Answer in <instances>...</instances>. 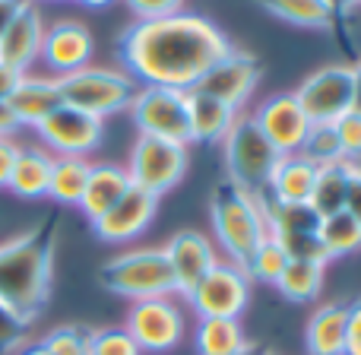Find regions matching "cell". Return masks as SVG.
<instances>
[{
    "mask_svg": "<svg viewBox=\"0 0 361 355\" xmlns=\"http://www.w3.org/2000/svg\"><path fill=\"white\" fill-rule=\"evenodd\" d=\"M235 48L212 19L180 10L165 19L130 23L118 38L121 70L143 86H171L190 92L216 61Z\"/></svg>",
    "mask_w": 361,
    "mask_h": 355,
    "instance_id": "cell-1",
    "label": "cell"
},
{
    "mask_svg": "<svg viewBox=\"0 0 361 355\" xmlns=\"http://www.w3.org/2000/svg\"><path fill=\"white\" fill-rule=\"evenodd\" d=\"M54 248L57 219L44 216L42 222L0 241V301L19 314L25 324L38 320L51 299L54 279Z\"/></svg>",
    "mask_w": 361,
    "mask_h": 355,
    "instance_id": "cell-2",
    "label": "cell"
},
{
    "mask_svg": "<svg viewBox=\"0 0 361 355\" xmlns=\"http://www.w3.org/2000/svg\"><path fill=\"white\" fill-rule=\"evenodd\" d=\"M212 229H216L219 251H225V260L247 267L250 254L267 241L269 225H267V210H263V197L235 187L231 181H219L212 187V203H209Z\"/></svg>",
    "mask_w": 361,
    "mask_h": 355,
    "instance_id": "cell-3",
    "label": "cell"
},
{
    "mask_svg": "<svg viewBox=\"0 0 361 355\" xmlns=\"http://www.w3.org/2000/svg\"><path fill=\"white\" fill-rule=\"evenodd\" d=\"M99 282L111 295H121V299H130V301L178 295L165 248L121 251L111 260H105V267L99 270Z\"/></svg>",
    "mask_w": 361,
    "mask_h": 355,
    "instance_id": "cell-4",
    "label": "cell"
},
{
    "mask_svg": "<svg viewBox=\"0 0 361 355\" xmlns=\"http://www.w3.org/2000/svg\"><path fill=\"white\" fill-rule=\"evenodd\" d=\"M57 89H61L63 105L80 108V112L105 121L111 114L130 112V102L137 95L140 83L121 67L114 70V67H92L89 64V67L76 70V73L57 76Z\"/></svg>",
    "mask_w": 361,
    "mask_h": 355,
    "instance_id": "cell-5",
    "label": "cell"
},
{
    "mask_svg": "<svg viewBox=\"0 0 361 355\" xmlns=\"http://www.w3.org/2000/svg\"><path fill=\"white\" fill-rule=\"evenodd\" d=\"M219 146H222L225 156V181H231L235 187L254 193V197H263L269 175H273V165L279 162V152L260 133L250 112H238L228 137Z\"/></svg>",
    "mask_w": 361,
    "mask_h": 355,
    "instance_id": "cell-6",
    "label": "cell"
},
{
    "mask_svg": "<svg viewBox=\"0 0 361 355\" xmlns=\"http://www.w3.org/2000/svg\"><path fill=\"white\" fill-rule=\"evenodd\" d=\"M130 118L137 124V133L143 137L171 140V143L190 146V105L184 89L171 86H140L130 102Z\"/></svg>",
    "mask_w": 361,
    "mask_h": 355,
    "instance_id": "cell-7",
    "label": "cell"
},
{
    "mask_svg": "<svg viewBox=\"0 0 361 355\" xmlns=\"http://www.w3.org/2000/svg\"><path fill=\"white\" fill-rule=\"evenodd\" d=\"M187 162H190L187 146L137 133V143H133L130 159H127L124 169H127V175H130L133 187H140V191L162 200L165 193H169L171 187H178L180 178L187 175Z\"/></svg>",
    "mask_w": 361,
    "mask_h": 355,
    "instance_id": "cell-8",
    "label": "cell"
},
{
    "mask_svg": "<svg viewBox=\"0 0 361 355\" xmlns=\"http://www.w3.org/2000/svg\"><path fill=\"white\" fill-rule=\"evenodd\" d=\"M124 330L133 337L140 352H152V355L171 352V349H178L187 337L184 308L175 301V295L133 301L130 311H127Z\"/></svg>",
    "mask_w": 361,
    "mask_h": 355,
    "instance_id": "cell-9",
    "label": "cell"
},
{
    "mask_svg": "<svg viewBox=\"0 0 361 355\" xmlns=\"http://www.w3.org/2000/svg\"><path fill=\"white\" fill-rule=\"evenodd\" d=\"M247 299H250V276L244 273V267L222 260V257L197 282V289L187 295L197 318H225V320H241Z\"/></svg>",
    "mask_w": 361,
    "mask_h": 355,
    "instance_id": "cell-10",
    "label": "cell"
},
{
    "mask_svg": "<svg viewBox=\"0 0 361 355\" xmlns=\"http://www.w3.org/2000/svg\"><path fill=\"white\" fill-rule=\"evenodd\" d=\"M352 64H326L295 89V99L311 124H336L345 112H352Z\"/></svg>",
    "mask_w": 361,
    "mask_h": 355,
    "instance_id": "cell-11",
    "label": "cell"
},
{
    "mask_svg": "<svg viewBox=\"0 0 361 355\" xmlns=\"http://www.w3.org/2000/svg\"><path fill=\"white\" fill-rule=\"evenodd\" d=\"M38 137V146L51 152V156H82L89 159V152L99 150L105 140V121L92 118V114L80 112V108L61 105L32 127Z\"/></svg>",
    "mask_w": 361,
    "mask_h": 355,
    "instance_id": "cell-12",
    "label": "cell"
},
{
    "mask_svg": "<svg viewBox=\"0 0 361 355\" xmlns=\"http://www.w3.org/2000/svg\"><path fill=\"white\" fill-rule=\"evenodd\" d=\"M257 83H260V61L241 48H231L222 61H216L206 70L203 80L193 89H200V92H206V95H212V99L244 112V105H247V99L254 95Z\"/></svg>",
    "mask_w": 361,
    "mask_h": 355,
    "instance_id": "cell-13",
    "label": "cell"
},
{
    "mask_svg": "<svg viewBox=\"0 0 361 355\" xmlns=\"http://www.w3.org/2000/svg\"><path fill=\"white\" fill-rule=\"evenodd\" d=\"M250 118H254V124L260 127V133L273 143V150L279 156L301 152V143H305L307 131H311V121L301 112L295 92H276L269 99H263L250 112Z\"/></svg>",
    "mask_w": 361,
    "mask_h": 355,
    "instance_id": "cell-14",
    "label": "cell"
},
{
    "mask_svg": "<svg viewBox=\"0 0 361 355\" xmlns=\"http://www.w3.org/2000/svg\"><path fill=\"white\" fill-rule=\"evenodd\" d=\"M92 51H95V38L86 23H80V19H57V23L44 25L38 61L44 64L48 76H67L89 67Z\"/></svg>",
    "mask_w": 361,
    "mask_h": 355,
    "instance_id": "cell-15",
    "label": "cell"
},
{
    "mask_svg": "<svg viewBox=\"0 0 361 355\" xmlns=\"http://www.w3.org/2000/svg\"><path fill=\"white\" fill-rule=\"evenodd\" d=\"M165 257H169L171 276H175V292L180 299H187L197 289V282L219 263V251L212 244V238L197 229L175 231L165 244Z\"/></svg>",
    "mask_w": 361,
    "mask_h": 355,
    "instance_id": "cell-16",
    "label": "cell"
},
{
    "mask_svg": "<svg viewBox=\"0 0 361 355\" xmlns=\"http://www.w3.org/2000/svg\"><path fill=\"white\" fill-rule=\"evenodd\" d=\"M159 212V197L152 193L140 191V187H130L105 216H99L92 222V231L99 241L105 244H127V241H137L146 229L152 225Z\"/></svg>",
    "mask_w": 361,
    "mask_h": 355,
    "instance_id": "cell-17",
    "label": "cell"
},
{
    "mask_svg": "<svg viewBox=\"0 0 361 355\" xmlns=\"http://www.w3.org/2000/svg\"><path fill=\"white\" fill-rule=\"evenodd\" d=\"M42 38H44V16L38 10L35 0H23L16 10L13 23L6 25L4 38H0V64L13 67L16 73H32L42 54Z\"/></svg>",
    "mask_w": 361,
    "mask_h": 355,
    "instance_id": "cell-18",
    "label": "cell"
},
{
    "mask_svg": "<svg viewBox=\"0 0 361 355\" xmlns=\"http://www.w3.org/2000/svg\"><path fill=\"white\" fill-rule=\"evenodd\" d=\"M10 112L16 114L19 127H35L48 118L54 108L63 105L61 89H57V76L48 73H23L19 86L13 89V95L6 99Z\"/></svg>",
    "mask_w": 361,
    "mask_h": 355,
    "instance_id": "cell-19",
    "label": "cell"
},
{
    "mask_svg": "<svg viewBox=\"0 0 361 355\" xmlns=\"http://www.w3.org/2000/svg\"><path fill=\"white\" fill-rule=\"evenodd\" d=\"M349 339V301H326L307 318V355H345Z\"/></svg>",
    "mask_w": 361,
    "mask_h": 355,
    "instance_id": "cell-20",
    "label": "cell"
},
{
    "mask_svg": "<svg viewBox=\"0 0 361 355\" xmlns=\"http://www.w3.org/2000/svg\"><path fill=\"white\" fill-rule=\"evenodd\" d=\"M130 175H127L124 165L118 162H92V172H89L86 191H82L80 210L89 222H95L99 216H105L127 191H130Z\"/></svg>",
    "mask_w": 361,
    "mask_h": 355,
    "instance_id": "cell-21",
    "label": "cell"
},
{
    "mask_svg": "<svg viewBox=\"0 0 361 355\" xmlns=\"http://www.w3.org/2000/svg\"><path fill=\"white\" fill-rule=\"evenodd\" d=\"M317 165L307 162L301 152L292 156H279V162L273 165V175H269L267 193L263 197L276 200V203H307L314 191V181H317Z\"/></svg>",
    "mask_w": 361,
    "mask_h": 355,
    "instance_id": "cell-22",
    "label": "cell"
},
{
    "mask_svg": "<svg viewBox=\"0 0 361 355\" xmlns=\"http://www.w3.org/2000/svg\"><path fill=\"white\" fill-rule=\"evenodd\" d=\"M51 156L44 146H23L19 143L16 162H13L10 181H6V191L16 193L19 200H42L48 197V181H51Z\"/></svg>",
    "mask_w": 361,
    "mask_h": 355,
    "instance_id": "cell-23",
    "label": "cell"
},
{
    "mask_svg": "<svg viewBox=\"0 0 361 355\" xmlns=\"http://www.w3.org/2000/svg\"><path fill=\"white\" fill-rule=\"evenodd\" d=\"M187 105H190V133L193 143H222L228 137L231 124L238 118V108L225 105V102L212 99V95L190 89L187 92Z\"/></svg>",
    "mask_w": 361,
    "mask_h": 355,
    "instance_id": "cell-24",
    "label": "cell"
},
{
    "mask_svg": "<svg viewBox=\"0 0 361 355\" xmlns=\"http://www.w3.org/2000/svg\"><path fill=\"white\" fill-rule=\"evenodd\" d=\"M269 16L301 29H330L336 19V0H254Z\"/></svg>",
    "mask_w": 361,
    "mask_h": 355,
    "instance_id": "cell-25",
    "label": "cell"
},
{
    "mask_svg": "<svg viewBox=\"0 0 361 355\" xmlns=\"http://www.w3.org/2000/svg\"><path fill=\"white\" fill-rule=\"evenodd\" d=\"M193 346L200 355H241L250 343L244 337L241 320L200 318L197 330H193Z\"/></svg>",
    "mask_w": 361,
    "mask_h": 355,
    "instance_id": "cell-26",
    "label": "cell"
},
{
    "mask_svg": "<svg viewBox=\"0 0 361 355\" xmlns=\"http://www.w3.org/2000/svg\"><path fill=\"white\" fill-rule=\"evenodd\" d=\"M92 162L82 156H54L51 165V181H48V200L61 206H80L82 191H86Z\"/></svg>",
    "mask_w": 361,
    "mask_h": 355,
    "instance_id": "cell-27",
    "label": "cell"
},
{
    "mask_svg": "<svg viewBox=\"0 0 361 355\" xmlns=\"http://www.w3.org/2000/svg\"><path fill=\"white\" fill-rule=\"evenodd\" d=\"M349 184H352V165L339 162V165H326V169L317 172V181H314L311 191V206L320 219L336 216V212L345 210V197H349Z\"/></svg>",
    "mask_w": 361,
    "mask_h": 355,
    "instance_id": "cell-28",
    "label": "cell"
},
{
    "mask_svg": "<svg viewBox=\"0 0 361 355\" xmlns=\"http://www.w3.org/2000/svg\"><path fill=\"white\" fill-rule=\"evenodd\" d=\"M324 270L320 263H307V260H288V267L282 270V276L276 279V289L286 295L288 301H314L324 289Z\"/></svg>",
    "mask_w": 361,
    "mask_h": 355,
    "instance_id": "cell-29",
    "label": "cell"
},
{
    "mask_svg": "<svg viewBox=\"0 0 361 355\" xmlns=\"http://www.w3.org/2000/svg\"><path fill=\"white\" fill-rule=\"evenodd\" d=\"M317 238L324 244L326 257H345V254H355L361 251V225L349 212H336V216H326L320 219V229H317Z\"/></svg>",
    "mask_w": 361,
    "mask_h": 355,
    "instance_id": "cell-30",
    "label": "cell"
},
{
    "mask_svg": "<svg viewBox=\"0 0 361 355\" xmlns=\"http://www.w3.org/2000/svg\"><path fill=\"white\" fill-rule=\"evenodd\" d=\"M301 156H305L307 162H314L317 169L345 162L343 146H339V137H336V127L333 124H311L305 143H301Z\"/></svg>",
    "mask_w": 361,
    "mask_h": 355,
    "instance_id": "cell-31",
    "label": "cell"
},
{
    "mask_svg": "<svg viewBox=\"0 0 361 355\" xmlns=\"http://www.w3.org/2000/svg\"><path fill=\"white\" fill-rule=\"evenodd\" d=\"M286 267H288V254L282 251V244L276 241L273 235H267V241L250 254L244 273L250 276V282L257 279V282H269V286H276V279L282 276V270Z\"/></svg>",
    "mask_w": 361,
    "mask_h": 355,
    "instance_id": "cell-32",
    "label": "cell"
},
{
    "mask_svg": "<svg viewBox=\"0 0 361 355\" xmlns=\"http://www.w3.org/2000/svg\"><path fill=\"white\" fill-rule=\"evenodd\" d=\"M89 337H92V330H89V327L63 324V327L48 330L42 339H38V343H42L51 355H89Z\"/></svg>",
    "mask_w": 361,
    "mask_h": 355,
    "instance_id": "cell-33",
    "label": "cell"
},
{
    "mask_svg": "<svg viewBox=\"0 0 361 355\" xmlns=\"http://www.w3.org/2000/svg\"><path fill=\"white\" fill-rule=\"evenodd\" d=\"M89 355H143L124 327H95L89 337Z\"/></svg>",
    "mask_w": 361,
    "mask_h": 355,
    "instance_id": "cell-34",
    "label": "cell"
},
{
    "mask_svg": "<svg viewBox=\"0 0 361 355\" xmlns=\"http://www.w3.org/2000/svg\"><path fill=\"white\" fill-rule=\"evenodd\" d=\"M32 324H25L13 308H6L0 301V355H10V352H19L25 343V333H29Z\"/></svg>",
    "mask_w": 361,
    "mask_h": 355,
    "instance_id": "cell-35",
    "label": "cell"
},
{
    "mask_svg": "<svg viewBox=\"0 0 361 355\" xmlns=\"http://www.w3.org/2000/svg\"><path fill=\"white\" fill-rule=\"evenodd\" d=\"M333 127H336V137H339V146H343L345 162H355L361 156V112H345Z\"/></svg>",
    "mask_w": 361,
    "mask_h": 355,
    "instance_id": "cell-36",
    "label": "cell"
},
{
    "mask_svg": "<svg viewBox=\"0 0 361 355\" xmlns=\"http://www.w3.org/2000/svg\"><path fill=\"white\" fill-rule=\"evenodd\" d=\"M127 10L137 16V23H146V19H165L175 16V13L184 10V0H124Z\"/></svg>",
    "mask_w": 361,
    "mask_h": 355,
    "instance_id": "cell-37",
    "label": "cell"
},
{
    "mask_svg": "<svg viewBox=\"0 0 361 355\" xmlns=\"http://www.w3.org/2000/svg\"><path fill=\"white\" fill-rule=\"evenodd\" d=\"M16 152H19L16 137H0V191H4L6 181H10L13 162H16Z\"/></svg>",
    "mask_w": 361,
    "mask_h": 355,
    "instance_id": "cell-38",
    "label": "cell"
},
{
    "mask_svg": "<svg viewBox=\"0 0 361 355\" xmlns=\"http://www.w3.org/2000/svg\"><path fill=\"white\" fill-rule=\"evenodd\" d=\"M345 355H361V301L349 305V339H345Z\"/></svg>",
    "mask_w": 361,
    "mask_h": 355,
    "instance_id": "cell-39",
    "label": "cell"
},
{
    "mask_svg": "<svg viewBox=\"0 0 361 355\" xmlns=\"http://www.w3.org/2000/svg\"><path fill=\"white\" fill-rule=\"evenodd\" d=\"M345 212L361 225V178L352 172V184H349V197H345Z\"/></svg>",
    "mask_w": 361,
    "mask_h": 355,
    "instance_id": "cell-40",
    "label": "cell"
},
{
    "mask_svg": "<svg viewBox=\"0 0 361 355\" xmlns=\"http://www.w3.org/2000/svg\"><path fill=\"white\" fill-rule=\"evenodd\" d=\"M19 80H23V73H16L13 67H6V64H0V102H6L13 95V89L19 86Z\"/></svg>",
    "mask_w": 361,
    "mask_h": 355,
    "instance_id": "cell-41",
    "label": "cell"
},
{
    "mask_svg": "<svg viewBox=\"0 0 361 355\" xmlns=\"http://www.w3.org/2000/svg\"><path fill=\"white\" fill-rule=\"evenodd\" d=\"M16 131H23L16 121V114L10 112L6 102H0V137H16Z\"/></svg>",
    "mask_w": 361,
    "mask_h": 355,
    "instance_id": "cell-42",
    "label": "cell"
},
{
    "mask_svg": "<svg viewBox=\"0 0 361 355\" xmlns=\"http://www.w3.org/2000/svg\"><path fill=\"white\" fill-rule=\"evenodd\" d=\"M19 6H23V0H0V38H4L6 25L13 23V16H16Z\"/></svg>",
    "mask_w": 361,
    "mask_h": 355,
    "instance_id": "cell-43",
    "label": "cell"
},
{
    "mask_svg": "<svg viewBox=\"0 0 361 355\" xmlns=\"http://www.w3.org/2000/svg\"><path fill=\"white\" fill-rule=\"evenodd\" d=\"M352 89H355V95H352V112H361V61L352 67Z\"/></svg>",
    "mask_w": 361,
    "mask_h": 355,
    "instance_id": "cell-44",
    "label": "cell"
},
{
    "mask_svg": "<svg viewBox=\"0 0 361 355\" xmlns=\"http://www.w3.org/2000/svg\"><path fill=\"white\" fill-rule=\"evenodd\" d=\"M16 355H51V352L44 349L42 343H29V346H23V349H19Z\"/></svg>",
    "mask_w": 361,
    "mask_h": 355,
    "instance_id": "cell-45",
    "label": "cell"
},
{
    "mask_svg": "<svg viewBox=\"0 0 361 355\" xmlns=\"http://www.w3.org/2000/svg\"><path fill=\"white\" fill-rule=\"evenodd\" d=\"M76 4H82V6H89V10H102V6H108V4H114V0H76Z\"/></svg>",
    "mask_w": 361,
    "mask_h": 355,
    "instance_id": "cell-46",
    "label": "cell"
},
{
    "mask_svg": "<svg viewBox=\"0 0 361 355\" xmlns=\"http://www.w3.org/2000/svg\"><path fill=\"white\" fill-rule=\"evenodd\" d=\"M241 355H263V349H257V346H247Z\"/></svg>",
    "mask_w": 361,
    "mask_h": 355,
    "instance_id": "cell-47",
    "label": "cell"
},
{
    "mask_svg": "<svg viewBox=\"0 0 361 355\" xmlns=\"http://www.w3.org/2000/svg\"><path fill=\"white\" fill-rule=\"evenodd\" d=\"M349 165H352V172H355V175H358V178H361V156H358V159H355V162H349Z\"/></svg>",
    "mask_w": 361,
    "mask_h": 355,
    "instance_id": "cell-48",
    "label": "cell"
},
{
    "mask_svg": "<svg viewBox=\"0 0 361 355\" xmlns=\"http://www.w3.org/2000/svg\"><path fill=\"white\" fill-rule=\"evenodd\" d=\"M263 355H273V352H263Z\"/></svg>",
    "mask_w": 361,
    "mask_h": 355,
    "instance_id": "cell-49",
    "label": "cell"
}]
</instances>
